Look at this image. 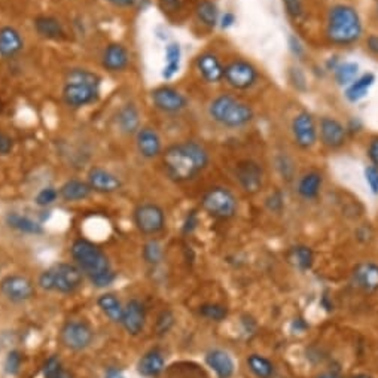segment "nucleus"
<instances>
[{"instance_id":"nucleus-24","label":"nucleus","mask_w":378,"mask_h":378,"mask_svg":"<svg viewBox=\"0 0 378 378\" xmlns=\"http://www.w3.org/2000/svg\"><path fill=\"white\" fill-rule=\"evenodd\" d=\"M24 48V41L20 31L12 26L0 29V57L12 58L20 54Z\"/></svg>"},{"instance_id":"nucleus-2","label":"nucleus","mask_w":378,"mask_h":378,"mask_svg":"<svg viewBox=\"0 0 378 378\" xmlns=\"http://www.w3.org/2000/svg\"><path fill=\"white\" fill-rule=\"evenodd\" d=\"M71 253L83 276H88L94 286L106 287L115 282L116 276L111 267L109 257L96 243L78 238L71 247Z\"/></svg>"},{"instance_id":"nucleus-43","label":"nucleus","mask_w":378,"mask_h":378,"mask_svg":"<svg viewBox=\"0 0 378 378\" xmlns=\"http://www.w3.org/2000/svg\"><path fill=\"white\" fill-rule=\"evenodd\" d=\"M21 362H23V357H21V353L20 352H11L8 356H6V360H5V369L8 374L11 375H15L19 374L20 368H21Z\"/></svg>"},{"instance_id":"nucleus-36","label":"nucleus","mask_w":378,"mask_h":378,"mask_svg":"<svg viewBox=\"0 0 378 378\" xmlns=\"http://www.w3.org/2000/svg\"><path fill=\"white\" fill-rule=\"evenodd\" d=\"M334 75L339 87H349V85L359 76V66L352 61L339 63L334 71Z\"/></svg>"},{"instance_id":"nucleus-56","label":"nucleus","mask_w":378,"mask_h":378,"mask_svg":"<svg viewBox=\"0 0 378 378\" xmlns=\"http://www.w3.org/2000/svg\"><path fill=\"white\" fill-rule=\"evenodd\" d=\"M347 378H372V377L368 375V374H353V375H350Z\"/></svg>"},{"instance_id":"nucleus-23","label":"nucleus","mask_w":378,"mask_h":378,"mask_svg":"<svg viewBox=\"0 0 378 378\" xmlns=\"http://www.w3.org/2000/svg\"><path fill=\"white\" fill-rule=\"evenodd\" d=\"M205 364L216 374L218 378H231L235 371L233 357L220 349H213L205 354Z\"/></svg>"},{"instance_id":"nucleus-8","label":"nucleus","mask_w":378,"mask_h":378,"mask_svg":"<svg viewBox=\"0 0 378 378\" xmlns=\"http://www.w3.org/2000/svg\"><path fill=\"white\" fill-rule=\"evenodd\" d=\"M133 220L143 235H157L165 228V213L155 203H143L134 209Z\"/></svg>"},{"instance_id":"nucleus-20","label":"nucleus","mask_w":378,"mask_h":378,"mask_svg":"<svg viewBox=\"0 0 378 378\" xmlns=\"http://www.w3.org/2000/svg\"><path fill=\"white\" fill-rule=\"evenodd\" d=\"M130 64V54L128 49L119 42L109 44L101 56V66L105 71L118 73L123 72Z\"/></svg>"},{"instance_id":"nucleus-26","label":"nucleus","mask_w":378,"mask_h":378,"mask_svg":"<svg viewBox=\"0 0 378 378\" xmlns=\"http://www.w3.org/2000/svg\"><path fill=\"white\" fill-rule=\"evenodd\" d=\"M164 368H165V357L163 352L158 349H152L146 352L141 357L139 364H137V372L146 378L158 377L164 371Z\"/></svg>"},{"instance_id":"nucleus-5","label":"nucleus","mask_w":378,"mask_h":378,"mask_svg":"<svg viewBox=\"0 0 378 378\" xmlns=\"http://www.w3.org/2000/svg\"><path fill=\"white\" fill-rule=\"evenodd\" d=\"M208 112L212 121L227 128L246 127L255 118V112L249 103L225 93L216 96L209 103Z\"/></svg>"},{"instance_id":"nucleus-15","label":"nucleus","mask_w":378,"mask_h":378,"mask_svg":"<svg viewBox=\"0 0 378 378\" xmlns=\"http://www.w3.org/2000/svg\"><path fill=\"white\" fill-rule=\"evenodd\" d=\"M352 285L364 294L378 292V264L374 261H362L352 270Z\"/></svg>"},{"instance_id":"nucleus-1","label":"nucleus","mask_w":378,"mask_h":378,"mask_svg":"<svg viewBox=\"0 0 378 378\" xmlns=\"http://www.w3.org/2000/svg\"><path fill=\"white\" fill-rule=\"evenodd\" d=\"M161 158L168 179L182 183L193 180L208 168L210 153L204 145L195 141H185L165 148Z\"/></svg>"},{"instance_id":"nucleus-13","label":"nucleus","mask_w":378,"mask_h":378,"mask_svg":"<svg viewBox=\"0 0 378 378\" xmlns=\"http://www.w3.org/2000/svg\"><path fill=\"white\" fill-rule=\"evenodd\" d=\"M235 179L246 194H257L264 185V170L253 160L240 161L235 167Z\"/></svg>"},{"instance_id":"nucleus-50","label":"nucleus","mask_w":378,"mask_h":378,"mask_svg":"<svg viewBox=\"0 0 378 378\" xmlns=\"http://www.w3.org/2000/svg\"><path fill=\"white\" fill-rule=\"evenodd\" d=\"M289 48H290V51H292V54L297 56L298 58L304 57V54H305L304 45L301 44V41H300L297 36H290V38H289Z\"/></svg>"},{"instance_id":"nucleus-55","label":"nucleus","mask_w":378,"mask_h":378,"mask_svg":"<svg viewBox=\"0 0 378 378\" xmlns=\"http://www.w3.org/2000/svg\"><path fill=\"white\" fill-rule=\"evenodd\" d=\"M316 378H342V377L337 372H323V374L317 375Z\"/></svg>"},{"instance_id":"nucleus-28","label":"nucleus","mask_w":378,"mask_h":378,"mask_svg":"<svg viewBox=\"0 0 378 378\" xmlns=\"http://www.w3.org/2000/svg\"><path fill=\"white\" fill-rule=\"evenodd\" d=\"M322 186H323V176L319 173V171L312 170V171H307V173H304L300 178L298 185H297V191L301 198L310 201L319 197Z\"/></svg>"},{"instance_id":"nucleus-19","label":"nucleus","mask_w":378,"mask_h":378,"mask_svg":"<svg viewBox=\"0 0 378 378\" xmlns=\"http://www.w3.org/2000/svg\"><path fill=\"white\" fill-rule=\"evenodd\" d=\"M145 323H146V310L142 301L139 300H130L124 305V315H123V322L121 325L124 326V330L136 337L141 335L145 330Z\"/></svg>"},{"instance_id":"nucleus-40","label":"nucleus","mask_w":378,"mask_h":378,"mask_svg":"<svg viewBox=\"0 0 378 378\" xmlns=\"http://www.w3.org/2000/svg\"><path fill=\"white\" fill-rule=\"evenodd\" d=\"M60 198L58 189L54 186H45L38 193L36 198H34V203H36L39 208H48V205L54 204Z\"/></svg>"},{"instance_id":"nucleus-14","label":"nucleus","mask_w":378,"mask_h":378,"mask_svg":"<svg viewBox=\"0 0 378 378\" xmlns=\"http://www.w3.org/2000/svg\"><path fill=\"white\" fill-rule=\"evenodd\" d=\"M152 105L164 113H179L188 108V98L176 88L163 85L150 93Z\"/></svg>"},{"instance_id":"nucleus-32","label":"nucleus","mask_w":378,"mask_h":378,"mask_svg":"<svg viewBox=\"0 0 378 378\" xmlns=\"http://www.w3.org/2000/svg\"><path fill=\"white\" fill-rule=\"evenodd\" d=\"M165 64L163 67L161 76L165 81L173 79L180 68V58H182V48L178 42H171L165 46V53H164Z\"/></svg>"},{"instance_id":"nucleus-41","label":"nucleus","mask_w":378,"mask_h":378,"mask_svg":"<svg viewBox=\"0 0 378 378\" xmlns=\"http://www.w3.org/2000/svg\"><path fill=\"white\" fill-rule=\"evenodd\" d=\"M175 320L176 319H175L173 313H171L170 310H163L158 315L157 320H155V332H157V335L163 337V335L168 334L171 331V328L175 326Z\"/></svg>"},{"instance_id":"nucleus-57","label":"nucleus","mask_w":378,"mask_h":378,"mask_svg":"<svg viewBox=\"0 0 378 378\" xmlns=\"http://www.w3.org/2000/svg\"><path fill=\"white\" fill-rule=\"evenodd\" d=\"M377 14H378V0H377Z\"/></svg>"},{"instance_id":"nucleus-33","label":"nucleus","mask_w":378,"mask_h":378,"mask_svg":"<svg viewBox=\"0 0 378 378\" xmlns=\"http://www.w3.org/2000/svg\"><path fill=\"white\" fill-rule=\"evenodd\" d=\"M100 310L105 313L113 323H121L124 315V305L115 294H103L97 300Z\"/></svg>"},{"instance_id":"nucleus-35","label":"nucleus","mask_w":378,"mask_h":378,"mask_svg":"<svg viewBox=\"0 0 378 378\" xmlns=\"http://www.w3.org/2000/svg\"><path fill=\"white\" fill-rule=\"evenodd\" d=\"M197 20L208 29H215L219 24V9L212 0H201L195 6Z\"/></svg>"},{"instance_id":"nucleus-30","label":"nucleus","mask_w":378,"mask_h":378,"mask_svg":"<svg viewBox=\"0 0 378 378\" xmlns=\"http://www.w3.org/2000/svg\"><path fill=\"white\" fill-rule=\"evenodd\" d=\"M374 83H375V75L374 73L368 72V73L360 75L346 88L344 96L350 103H357L368 96V93L372 88Z\"/></svg>"},{"instance_id":"nucleus-21","label":"nucleus","mask_w":378,"mask_h":378,"mask_svg":"<svg viewBox=\"0 0 378 378\" xmlns=\"http://www.w3.org/2000/svg\"><path fill=\"white\" fill-rule=\"evenodd\" d=\"M195 68L200 76L209 83H218L223 79L225 66L213 53H203L195 60Z\"/></svg>"},{"instance_id":"nucleus-22","label":"nucleus","mask_w":378,"mask_h":378,"mask_svg":"<svg viewBox=\"0 0 378 378\" xmlns=\"http://www.w3.org/2000/svg\"><path fill=\"white\" fill-rule=\"evenodd\" d=\"M34 30L39 34L41 38L46 41H63L66 39V30L64 26L61 24L60 20H57L56 16L51 15H39L33 21Z\"/></svg>"},{"instance_id":"nucleus-10","label":"nucleus","mask_w":378,"mask_h":378,"mask_svg":"<svg viewBox=\"0 0 378 378\" xmlns=\"http://www.w3.org/2000/svg\"><path fill=\"white\" fill-rule=\"evenodd\" d=\"M257 78L260 75H257L256 67L246 60H233L225 66V72H223V79L230 87L238 91H246L255 87Z\"/></svg>"},{"instance_id":"nucleus-45","label":"nucleus","mask_w":378,"mask_h":378,"mask_svg":"<svg viewBox=\"0 0 378 378\" xmlns=\"http://www.w3.org/2000/svg\"><path fill=\"white\" fill-rule=\"evenodd\" d=\"M289 76H290V82L294 83V87H295L297 90H301V91L305 90L307 83H305V76H304V73L301 72V68L292 67V68H290V72H289Z\"/></svg>"},{"instance_id":"nucleus-29","label":"nucleus","mask_w":378,"mask_h":378,"mask_svg":"<svg viewBox=\"0 0 378 378\" xmlns=\"http://www.w3.org/2000/svg\"><path fill=\"white\" fill-rule=\"evenodd\" d=\"M287 262L298 271H308L312 270L315 264V252L312 247H308L305 245H297L289 247L286 253Z\"/></svg>"},{"instance_id":"nucleus-12","label":"nucleus","mask_w":378,"mask_h":378,"mask_svg":"<svg viewBox=\"0 0 378 378\" xmlns=\"http://www.w3.org/2000/svg\"><path fill=\"white\" fill-rule=\"evenodd\" d=\"M292 136L298 148L307 150L312 149L319 139V128L310 112L302 111L292 119Z\"/></svg>"},{"instance_id":"nucleus-31","label":"nucleus","mask_w":378,"mask_h":378,"mask_svg":"<svg viewBox=\"0 0 378 378\" xmlns=\"http://www.w3.org/2000/svg\"><path fill=\"white\" fill-rule=\"evenodd\" d=\"M6 220V225L15 231L23 233V234H42L44 228L39 222H36L34 219L21 215V213H16V212H9L5 218Z\"/></svg>"},{"instance_id":"nucleus-46","label":"nucleus","mask_w":378,"mask_h":378,"mask_svg":"<svg viewBox=\"0 0 378 378\" xmlns=\"http://www.w3.org/2000/svg\"><path fill=\"white\" fill-rule=\"evenodd\" d=\"M14 149V141L12 137L6 133L0 131V157H6Z\"/></svg>"},{"instance_id":"nucleus-42","label":"nucleus","mask_w":378,"mask_h":378,"mask_svg":"<svg viewBox=\"0 0 378 378\" xmlns=\"http://www.w3.org/2000/svg\"><path fill=\"white\" fill-rule=\"evenodd\" d=\"M283 5H285V9H286L287 15L290 16V19H294V20L302 19L304 14H305L302 0H283Z\"/></svg>"},{"instance_id":"nucleus-52","label":"nucleus","mask_w":378,"mask_h":378,"mask_svg":"<svg viewBox=\"0 0 378 378\" xmlns=\"http://www.w3.org/2000/svg\"><path fill=\"white\" fill-rule=\"evenodd\" d=\"M367 46L374 56H378V34H371L367 41Z\"/></svg>"},{"instance_id":"nucleus-7","label":"nucleus","mask_w":378,"mask_h":378,"mask_svg":"<svg viewBox=\"0 0 378 378\" xmlns=\"http://www.w3.org/2000/svg\"><path fill=\"white\" fill-rule=\"evenodd\" d=\"M201 209L215 219L227 220L237 215L238 201L230 189L223 186H215L203 195Z\"/></svg>"},{"instance_id":"nucleus-16","label":"nucleus","mask_w":378,"mask_h":378,"mask_svg":"<svg viewBox=\"0 0 378 378\" xmlns=\"http://www.w3.org/2000/svg\"><path fill=\"white\" fill-rule=\"evenodd\" d=\"M320 142L330 149H339L344 146L347 139V128L338 119L331 116H323L319 124Z\"/></svg>"},{"instance_id":"nucleus-18","label":"nucleus","mask_w":378,"mask_h":378,"mask_svg":"<svg viewBox=\"0 0 378 378\" xmlns=\"http://www.w3.org/2000/svg\"><path fill=\"white\" fill-rule=\"evenodd\" d=\"M87 182L90 188L93 189V193L98 194H113L121 189L123 183L116 175H113L112 171L103 168V167H93L88 171Z\"/></svg>"},{"instance_id":"nucleus-49","label":"nucleus","mask_w":378,"mask_h":378,"mask_svg":"<svg viewBox=\"0 0 378 378\" xmlns=\"http://www.w3.org/2000/svg\"><path fill=\"white\" fill-rule=\"evenodd\" d=\"M368 157L371 161V165L378 168V136L372 137L369 146H368Z\"/></svg>"},{"instance_id":"nucleus-39","label":"nucleus","mask_w":378,"mask_h":378,"mask_svg":"<svg viewBox=\"0 0 378 378\" xmlns=\"http://www.w3.org/2000/svg\"><path fill=\"white\" fill-rule=\"evenodd\" d=\"M143 260L149 265H158L164 260V247L158 240H149L143 246Z\"/></svg>"},{"instance_id":"nucleus-25","label":"nucleus","mask_w":378,"mask_h":378,"mask_svg":"<svg viewBox=\"0 0 378 378\" xmlns=\"http://www.w3.org/2000/svg\"><path fill=\"white\" fill-rule=\"evenodd\" d=\"M116 126L123 134L133 136L141 127V112L134 103H127L116 113Z\"/></svg>"},{"instance_id":"nucleus-51","label":"nucleus","mask_w":378,"mask_h":378,"mask_svg":"<svg viewBox=\"0 0 378 378\" xmlns=\"http://www.w3.org/2000/svg\"><path fill=\"white\" fill-rule=\"evenodd\" d=\"M235 24V15L233 12H225L219 16V26L220 29L227 30Z\"/></svg>"},{"instance_id":"nucleus-9","label":"nucleus","mask_w":378,"mask_h":378,"mask_svg":"<svg viewBox=\"0 0 378 378\" xmlns=\"http://www.w3.org/2000/svg\"><path fill=\"white\" fill-rule=\"evenodd\" d=\"M94 331L87 322L68 320L60 331L61 344L73 352H82L93 344Z\"/></svg>"},{"instance_id":"nucleus-47","label":"nucleus","mask_w":378,"mask_h":378,"mask_svg":"<svg viewBox=\"0 0 378 378\" xmlns=\"http://www.w3.org/2000/svg\"><path fill=\"white\" fill-rule=\"evenodd\" d=\"M267 208L274 212V213H280L283 209V197L280 193H274L267 198Z\"/></svg>"},{"instance_id":"nucleus-37","label":"nucleus","mask_w":378,"mask_h":378,"mask_svg":"<svg viewBox=\"0 0 378 378\" xmlns=\"http://www.w3.org/2000/svg\"><path fill=\"white\" fill-rule=\"evenodd\" d=\"M44 378H73V374L66 369L57 356H49L42 367Z\"/></svg>"},{"instance_id":"nucleus-11","label":"nucleus","mask_w":378,"mask_h":378,"mask_svg":"<svg viewBox=\"0 0 378 378\" xmlns=\"http://www.w3.org/2000/svg\"><path fill=\"white\" fill-rule=\"evenodd\" d=\"M0 294L11 302L21 304L36 295V287L29 277L21 276V274H12L0 282Z\"/></svg>"},{"instance_id":"nucleus-17","label":"nucleus","mask_w":378,"mask_h":378,"mask_svg":"<svg viewBox=\"0 0 378 378\" xmlns=\"http://www.w3.org/2000/svg\"><path fill=\"white\" fill-rule=\"evenodd\" d=\"M136 146L141 155L146 160L161 157L163 141L158 131L152 127H142L136 133Z\"/></svg>"},{"instance_id":"nucleus-4","label":"nucleus","mask_w":378,"mask_h":378,"mask_svg":"<svg viewBox=\"0 0 378 378\" xmlns=\"http://www.w3.org/2000/svg\"><path fill=\"white\" fill-rule=\"evenodd\" d=\"M362 20L359 12L349 5H335L328 12L326 38L334 45L347 46L362 36Z\"/></svg>"},{"instance_id":"nucleus-54","label":"nucleus","mask_w":378,"mask_h":378,"mask_svg":"<svg viewBox=\"0 0 378 378\" xmlns=\"http://www.w3.org/2000/svg\"><path fill=\"white\" fill-rule=\"evenodd\" d=\"M195 223H197V215L194 212H191V215L188 216V220L185 222V231L191 233L195 228Z\"/></svg>"},{"instance_id":"nucleus-53","label":"nucleus","mask_w":378,"mask_h":378,"mask_svg":"<svg viewBox=\"0 0 378 378\" xmlns=\"http://www.w3.org/2000/svg\"><path fill=\"white\" fill-rule=\"evenodd\" d=\"M105 378H126V375H124V372L121 369H119V368L111 367V368L106 369Z\"/></svg>"},{"instance_id":"nucleus-27","label":"nucleus","mask_w":378,"mask_h":378,"mask_svg":"<svg viewBox=\"0 0 378 378\" xmlns=\"http://www.w3.org/2000/svg\"><path fill=\"white\" fill-rule=\"evenodd\" d=\"M58 193L63 201L76 203V201L87 200L91 195L93 189L90 188L88 182L81 180V179H71L60 186Z\"/></svg>"},{"instance_id":"nucleus-58","label":"nucleus","mask_w":378,"mask_h":378,"mask_svg":"<svg viewBox=\"0 0 378 378\" xmlns=\"http://www.w3.org/2000/svg\"><path fill=\"white\" fill-rule=\"evenodd\" d=\"M106 2H109V0H106Z\"/></svg>"},{"instance_id":"nucleus-48","label":"nucleus","mask_w":378,"mask_h":378,"mask_svg":"<svg viewBox=\"0 0 378 378\" xmlns=\"http://www.w3.org/2000/svg\"><path fill=\"white\" fill-rule=\"evenodd\" d=\"M160 6L164 14H176L182 9L183 0H160Z\"/></svg>"},{"instance_id":"nucleus-38","label":"nucleus","mask_w":378,"mask_h":378,"mask_svg":"<svg viewBox=\"0 0 378 378\" xmlns=\"http://www.w3.org/2000/svg\"><path fill=\"white\" fill-rule=\"evenodd\" d=\"M198 315L212 322H222L228 317V308L222 304L208 302L198 307Z\"/></svg>"},{"instance_id":"nucleus-6","label":"nucleus","mask_w":378,"mask_h":378,"mask_svg":"<svg viewBox=\"0 0 378 378\" xmlns=\"http://www.w3.org/2000/svg\"><path fill=\"white\" fill-rule=\"evenodd\" d=\"M83 282V272L75 264H56L45 270L39 276V286L48 292H58V294H72L81 287Z\"/></svg>"},{"instance_id":"nucleus-3","label":"nucleus","mask_w":378,"mask_h":378,"mask_svg":"<svg viewBox=\"0 0 378 378\" xmlns=\"http://www.w3.org/2000/svg\"><path fill=\"white\" fill-rule=\"evenodd\" d=\"M101 78L88 68L75 67L67 71L63 87V100L68 108L81 109L94 105L100 98Z\"/></svg>"},{"instance_id":"nucleus-44","label":"nucleus","mask_w":378,"mask_h":378,"mask_svg":"<svg viewBox=\"0 0 378 378\" xmlns=\"http://www.w3.org/2000/svg\"><path fill=\"white\" fill-rule=\"evenodd\" d=\"M365 180L374 195H378V168L374 165H368L365 168Z\"/></svg>"},{"instance_id":"nucleus-34","label":"nucleus","mask_w":378,"mask_h":378,"mask_svg":"<svg viewBox=\"0 0 378 378\" xmlns=\"http://www.w3.org/2000/svg\"><path fill=\"white\" fill-rule=\"evenodd\" d=\"M246 364L249 371L256 377V378H272L274 372H276V368H274V364L271 360L262 354L252 353L247 356Z\"/></svg>"}]
</instances>
